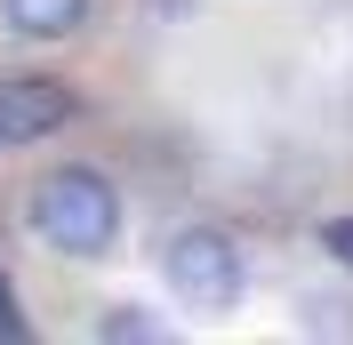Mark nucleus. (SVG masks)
I'll list each match as a JSON object with an SVG mask.
<instances>
[{"label":"nucleus","mask_w":353,"mask_h":345,"mask_svg":"<svg viewBox=\"0 0 353 345\" xmlns=\"http://www.w3.org/2000/svg\"><path fill=\"white\" fill-rule=\"evenodd\" d=\"M0 17H8V32H24V41H65V32H81L88 0H0Z\"/></svg>","instance_id":"4"},{"label":"nucleus","mask_w":353,"mask_h":345,"mask_svg":"<svg viewBox=\"0 0 353 345\" xmlns=\"http://www.w3.org/2000/svg\"><path fill=\"white\" fill-rule=\"evenodd\" d=\"M17 337H32V322H24V305H17V289L0 281V345H17Z\"/></svg>","instance_id":"6"},{"label":"nucleus","mask_w":353,"mask_h":345,"mask_svg":"<svg viewBox=\"0 0 353 345\" xmlns=\"http://www.w3.org/2000/svg\"><path fill=\"white\" fill-rule=\"evenodd\" d=\"M161 273H169V289L185 305H201V313H217V305L241 297V249L217 233V225H185V233L161 241Z\"/></svg>","instance_id":"2"},{"label":"nucleus","mask_w":353,"mask_h":345,"mask_svg":"<svg viewBox=\"0 0 353 345\" xmlns=\"http://www.w3.org/2000/svg\"><path fill=\"white\" fill-rule=\"evenodd\" d=\"M72 121V88L65 81H41V72H24V81H0V152L17 145H41Z\"/></svg>","instance_id":"3"},{"label":"nucleus","mask_w":353,"mask_h":345,"mask_svg":"<svg viewBox=\"0 0 353 345\" xmlns=\"http://www.w3.org/2000/svg\"><path fill=\"white\" fill-rule=\"evenodd\" d=\"M32 233L65 257H105L121 241V193L97 169H57L32 185Z\"/></svg>","instance_id":"1"},{"label":"nucleus","mask_w":353,"mask_h":345,"mask_svg":"<svg viewBox=\"0 0 353 345\" xmlns=\"http://www.w3.org/2000/svg\"><path fill=\"white\" fill-rule=\"evenodd\" d=\"M321 249H330V257L353 273V217H330V225H321Z\"/></svg>","instance_id":"7"},{"label":"nucleus","mask_w":353,"mask_h":345,"mask_svg":"<svg viewBox=\"0 0 353 345\" xmlns=\"http://www.w3.org/2000/svg\"><path fill=\"white\" fill-rule=\"evenodd\" d=\"M97 337H161V329L145 322V313H137V305H112L105 322H97Z\"/></svg>","instance_id":"5"}]
</instances>
